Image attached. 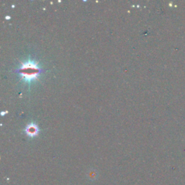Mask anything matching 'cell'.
<instances>
[{
  "label": "cell",
  "mask_w": 185,
  "mask_h": 185,
  "mask_svg": "<svg viewBox=\"0 0 185 185\" xmlns=\"http://www.w3.org/2000/svg\"><path fill=\"white\" fill-rule=\"evenodd\" d=\"M20 71L26 80H31L32 79L36 78L40 70L35 63L28 62V63L23 64Z\"/></svg>",
  "instance_id": "cell-1"
},
{
  "label": "cell",
  "mask_w": 185,
  "mask_h": 185,
  "mask_svg": "<svg viewBox=\"0 0 185 185\" xmlns=\"http://www.w3.org/2000/svg\"><path fill=\"white\" fill-rule=\"evenodd\" d=\"M26 132L28 135L33 137V136L36 135L38 134V129L37 127V126L35 125L34 124H31L26 128Z\"/></svg>",
  "instance_id": "cell-2"
}]
</instances>
